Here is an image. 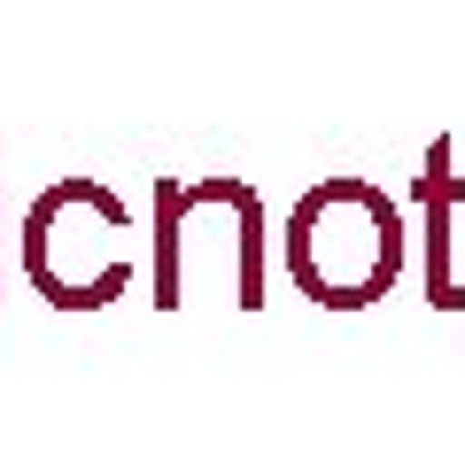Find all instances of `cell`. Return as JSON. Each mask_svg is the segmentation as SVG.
<instances>
[{"label": "cell", "mask_w": 465, "mask_h": 465, "mask_svg": "<svg viewBox=\"0 0 465 465\" xmlns=\"http://www.w3.org/2000/svg\"><path fill=\"white\" fill-rule=\"evenodd\" d=\"M140 217L124 210L116 186H101L94 171H63L47 179L16 217V272L32 280V295L47 311H109L133 295L140 280Z\"/></svg>", "instance_id": "obj_1"}, {"label": "cell", "mask_w": 465, "mask_h": 465, "mask_svg": "<svg viewBox=\"0 0 465 465\" xmlns=\"http://www.w3.org/2000/svg\"><path fill=\"white\" fill-rule=\"evenodd\" d=\"M280 264L326 311H365L388 295L403 264V225L396 202L365 179H318L280 225Z\"/></svg>", "instance_id": "obj_2"}]
</instances>
